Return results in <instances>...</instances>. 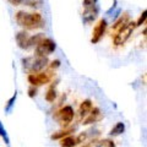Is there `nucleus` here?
<instances>
[{
    "instance_id": "obj_1",
    "label": "nucleus",
    "mask_w": 147,
    "mask_h": 147,
    "mask_svg": "<svg viewBox=\"0 0 147 147\" xmlns=\"http://www.w3.org/2000/svg\"><path fill=\"white\" fill-rule=\"evenodd\" d=\"M15 21L25 30H38L44 26V18L38 12H27L24 10L17 11L15 13Z\"/></svg>"
},
{
    "instance_id": "obj_2",
    "label": "nucleus",
    "mask_w": 147,
    "mask_h": 147,
    "mask_svg": "<svg viewBox=\"0 0 147 147\" xmlns=\"http://www.w3.org/2000/svg\"><path fill=\"white\" fill-rule=\"evenodd\" d=\"M48 58L47 57H27L22 59V66L28 72H39L44 70V67L48 65Z\"/></svg>"
},
{
    "instance_id": "obj_3",
    "label": "nucleus",
    "mask_w": 147,
    "mask_h": 147,
    "mask_svg": "<svg viewBox=\"0 0 147 147\" xmlns=\"http://www.w3.org/2000/svg\"><path fill=\"white\" fill-rule=\"evenodd\" d=\"M135 28H136V22L135 21H129L121 30H119L115 33V36H114V38H113V43L115 45L125 44L126 40L131 37L132 32L135 31Z\"/></svg>"
},
{
    "instance_id": "obj_4",
    "label": "nucleus",
    "mask_w": 147,
    "mask_h": 147,
    "mask_svg": "<svg viewBox=\"0 0 147 147\" xmlns=\"http://www.w3.org/2000/svg\"><path fill=\"white\" fill-rule=\"evenodd\" d=\"M55 48H57V44H55L54 40L44 37L34 47V52H36V55H38V57H48L49 54L54 53Z\"/></svg>"
},
{
    "instance_id": "obj_5",
    "label": "nucleus",
    "mask_w": 147,
    "mask_h": 147,
    "mask_svg": "<svg viewBox=\"0 0 147 147\" xmlns=\"http://www.w3.org/2000/svg\"><path fill=\"white\" fill-rule=\"evenodd\" d=\"M74 117H75V112H74V108L71 105H65V107L60 108L54 115V118L57 119L59 124L64 127H66L72 121Z\"/></svg>"
},
{
    "instance_id": "obj_6",
    "label": "nucleus",
    "mask_w": 147,
    "mask_h": 147,
    "mask_svg": "<svg viewBox=\"0 0 147 147\" xmlns=\"http://www.w3.org/2000/svg\"><path fill=\"white\" fill-rule=\"evenodd\" d=\"M52 74L45 72V71H39V72H30L27 76V80L31 84V86H42L45 85L52 80Z\"/></svg>"
},
{
    "instance_id": "obj_7",
    "label": "nucleus",
    "mask_w": 147,
    "mask_h": 147,
    "mask_svg": "<svg viewBox=\"0 0 147 147\" xmlns=\"http://www.w3.org/2000/svg\"><path fill=\"white\" fill-rule=\"evenodd\" d=\"M107 27H108V22L105 18H100L96 24V26L93 27V31H92V37H91L92 44H97L100 42V39L103 38L105 31H107Z\"/></svg>"
},
{
    "instance_id": "obj_8",
    "label": "nucleus",
    "mask_w": 147,
    "mask_h": 147,
    "mask_svg": "<svg viewBox=\"0 0 147 147\" xmlns=\"http://www.w3.org/2000/svg\"><path fill=\"white\" fill-rule=\"evenodd\" d=\"M98 13H99V7L97 5L91 6V7H85L84 12H82V21H84V24L86 25L92 24L98 17Z\"/></svg>"
},
{
    "instance_id": "obj_9",
    "label": "nucleus",
    "mask_w": 147,
    "mask_h": 147,
    "mask_svg": "<svg viewBox=\"0 0 147 147\" xmlns=\"http://www.w3.org/2000/svg\"><path fill=\"white\" fill-rule=\"evenodd\" d=\"M15 39H16V43L18 45V48H21V49H30V44H28V40H30V36L27 32L25 31H21V32H18V33L16 34L15 37Z\"/></svg>"
},
{
    "instance_id": "obj_10",
    "label": "nucleus",
    "mask_w": 147,
    "mask_h": 147,
    "mask_svg": "<svg viewBox=\"0 0 147 147\" xmlns=\"http://www.w3.org/2000/svg\"><path fill=\"white\" fill-rule=\"evenodd\" d=\"M129 21H130V15H129V12H124L123 15L119 16L118 20L114 22V25L112 26V32H115V33H117V32L119 30H121Z\"/></svg>"
},
{
    "instance_id": "obj_11",
    "label": "nucleus",
    "mask_w": 147,
    "mask_h": 147,
    "mask_svg": "<svg viewBox=\"0 0 147 147\" xmlns=\"http://www.w3.org/2000/svg\"><path fill=\"white\" fill-rule=\"evenodd\" d=\"M87 118L84 120V125H88V124H92V123H96V121H98L102 119V115H100V112H99V109L98 108H93L92 107V109L90 110V113L86 115Z\"/></svg>"
},
{
    "instance_id": "obj_12",
    "label": "nucleus",
    "mask_w": 147,
    "mask_h": 147,
    "mask_svg": "<svg viewBox=\"0 0 147 147\" xmlns=\"http://www.w3.org/2000/svg\"><path fill=\"white\" fill-rule=\"evenodd\" d=\"M92 102L90 99H86V100H84V102L81 103V105H80V118L82 119V118H85L87 114L90 113V110L92 109Z\"/></svg>"
},
{
    "instance_id": "obj_13",
    "label": "nucleus",
    "mask_w": 147,
    "mask_h": 147,
    "mask_svg": "<svg viewBox=\"0 0 147 147\" xmlns=\"http://www.w3.org/2000/svg\"><path fill=\"white\" fill-rule=\"evenodd\" d=\"M77 145V139L75 136L67 135L65 137L60 139V146L61 147H75Z\"/></svg>"
},
{
    "instance_id": "obj_14",
    "label": "nucleus",
    "mask_w": 147,
    "mask_h": 147,
    "mask_svg": "<svg viewBox=\"0 0 147 147\" xmlns=\"http://www.w3.org/2000/svg\"><path fill=\"white\" fill-rule=\"evenodd\" d=\"M124 131H125V125H124V123L119 121L113 126L112 130L109 131V135L110 136H119V135H121Z\"/></svg>"
},
{
    "instance_id": "obj_15",
    "label": "nucleus",
    "mask_w": 147,
    "mask_h": 147,
    "mask_svg": "<svg viewBox=\"0 0 147 147\" xmlns=\"http://www.w3.org/2000/svg\"><path fill=\"white\" fill-rule=\"evenodd\" d=\"M72 132V129H65V130H61V131H58V132H54V134L50 136L52 140H60L63 137H65L67 135H70Z\"/></svg>"
},
{
    "instance_id": "obj_16",
    "label": "nucleus",
    "mask_w": 147,
    "mask_h": 147,
    "mask_svg": "<svg viewBox=\"0 0 147 147\" xmlns=\"http://www.w3.org/2000/svg\"><path fill=\"white\" fill-rule=\"evenodd\" d=\"M44 34L43 33H38V34H34V36H32V37H30V40H28V44H30V48H32V47H36L37 44H38L40 40H42L43 38H44Z\"/></svg>"
},
{
    "instance_id": "obj_17",
    "label": "nucleus",
    "mask_w": 147,
    "mask_h": 147,
    "mask_svg": "<svg viewBox=\"0 0 147 147\" xmlns=\"http://www.w3.org/2000/svg\"><path fill=\"white\" fill-rule=\"evenodd\" d=\"M16 99H17V92L15 91V93L12 94V97L7 100V103L5 105V113H11V110L13 108V105H15V102H16Z\"/></svg>"
},
{
    "instance_id": "obj_18",
    "label": "nucleus",
    "mask_w": 147,
    "mask_h": 147,
    "mask_svg": "<svg viewBox=\"0 0 147 147\" xmlns=\"http://www.w3.org/2000/svg\"><path fill=\"white\" fill-rule=\"evenodd\" d=\"M55 98H57V91H55L54 86H52L47 91V93H45V100L49 103H52L55 100Z\"/></svg>"
},
{
    "instance_id": "obj_19",
    "label": "nucleus",
    "mask_w": 147,
    "mask_h": 147,
    "mask_svg": "<svg viewBox=\"0 0 147 147\" xmlns=\"http://www.w3.org/2000/svg\"><path fill=\"white\" fill-rule=\"evenodd\" d=\"M0 137H3V140L5 141L6 145L10 144V139H9V135H7V132L5 130V127H4V125H3L1 120H0Z\"/></svg>"
},
{
    "instance_id": "obj_20",
    "label": "nucleus",
    "mask_w": 147,
    "mask_h": 147,
    "mask_svg": "<svg viewBox=\"0 0 147 147\" xmlns=\"http://www.w3.org/2000/svg\"><path fill=\"white\" fill-rule=\"evenodd\" d=\"M146 15H147V11L146 10H144V12L140 15V17H139V20L136 21V27H139V26H142L146 22Z\"/></svg>"
},
{
    "instance_id": "obj_21",
    "label": "nucleus",
    "mask_w": 147,
    "mask_h": 147,
    "mask_svg": "<svg viewBox=\"0 0 147 147\" xmlns=\"http://www.w3.org/2000/svg\"><path fill=\"white\" fill-rule=\"evenodd\" d=\"M27 5L31 6V7H34V9H38L42 5V0H28L27 1Z\"/></svg>"
},
{
    "instance_id": "obj_22",
    "label": "nucleus",
    "mask_w": 147,
    "mask_h": 147,
    "mask_svg": "<svg viewBox=\"0 0 147 147\" xmlns=\"http://www.w3.org/2000/svg\"><path fill=\"white\" fill-rule=\"evenodd\" d=\"M97 3H98V0H84L82 5H84V9H85V7H91V6L97 5Z\"/></svg>"
},
{
    "instance_id": "obj_23",
    "label": "nucleus",
    "mask_w": 147,
    "mask_h": 147,
    "mask_svg": "<svg viewBox=\"0 0 147 147\" xmlns=\"http://www.w3.org/2000/svg\"><path fill=\"white\" fill-rule=\"evenodd\" d=\"M98 147H115L114 146V142L110 140H103L98 144Z\"/></svg>"
},
{
    "instance_id": "obj_24",
    "label": "nucleus",
    "mask_w": 147,
    "mask_h": 147,
    "mask_svg": "<svg viewBox=\"0 0 147 147\" xmlns=\"http://www.w3.org/2000/svg\"><path fill=\"white\" fill-rule=\"evenodd\" d=\"M59 66H60V60H58V59H55V60H53L52 63L49 64L50 70H55V69H58Z\"/></svg>"
},
{
    "instance_id": "obj_25",
    "label": "nucleus",
    "mask_w": 147,
    "mask_h": 147,
    "mask_svg": "<svg viewBox=\"0 0 147 147\" xmlns=\"http://www.w3.org/2000/svg\"><path fill=\"white\" fill-rule=\"evenodd\" d=\"M27 92H28V97L34 98V97H36V94H37V87H36V86H31Z\"/></svg>"
},
{
    "instance_id": "obj_26",
    "label": "nucleus",
    "mask_w": 147,
    "mask_h": 147,
    "mask_svg": "<svg viewBox=\"0 0 147 147\" xmlns=\"http://www.w3.org/2000/svg\"><path fill=\"white\" fill-rule=\"evenodd\" d=\"M7 1L13 6H18V5H21V4L24 3V0H7Z\"/></svg>"
},
{
    "instance_id": "obj_27",
    "label": "nucleus",
    "mask_w": 147,
    "mask_h": 147,
    "mask_svg": "<svg viewBox=\"0 0 147 147\" xmlns=\"http://www.w3.org/2000/svg\"><path fill=\"white\" fill-rule=\"evenodd\" d=\"M85 147H91V146H85Z\"/></svg>"
}]
</instances>
